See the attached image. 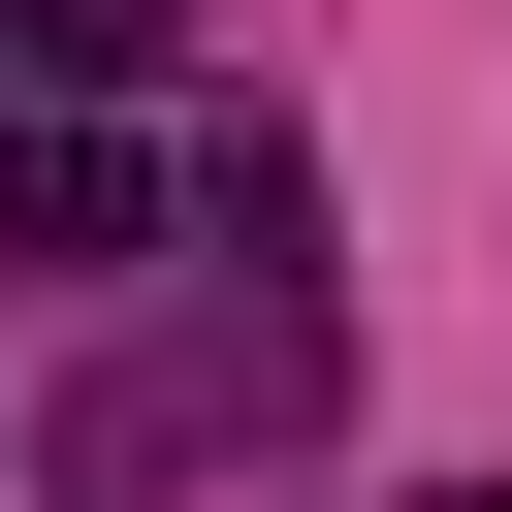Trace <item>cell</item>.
<instances>
[{"label":"cell","mask_w":512,"mask_h":512,"mask_svg":"<svg viewBox=\"0 0 512 512\" xmlns=\"http://www.w3.org/2000/svg\"><path fill=\"white\" fill-rule=\"evenodd\" d=\"M128 224H160L128 128H32V160H0V288H64V256H128Z\"/></svg>","instance_id":"1"},{"label":"cell","mask_w":512,"mask_h":512,"mask_svg":"<svg viewBox=\"0 0 512 512\" xmlns=\"http://www.w3.org/2000/svg\"><path fill=\"white\" fill-rule=\"evenodd\" d=\"M0 32H32V64H64V96H128V64H160V32H192V0H0Z\"/></svg>","instance_id":"2"}]
</instances>
